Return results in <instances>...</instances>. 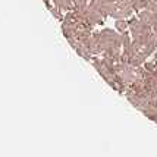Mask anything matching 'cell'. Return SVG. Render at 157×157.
Listing matches in <instances>:
<instances>
[{
  "label": "cell",
  "instance_id": "1",
  "mask_svg": "<svg viewBox=\"0 0 157 157\" xmlns=\"http://www.w3.org/2000/svg\"><path fill=\"white\" fill-rule=\"evenodd\" d=\"M125 27V22H117V28H123Z\"/></svg>",
  "mask_w": 157,
  "mask_h": 157
}]
</instances>
